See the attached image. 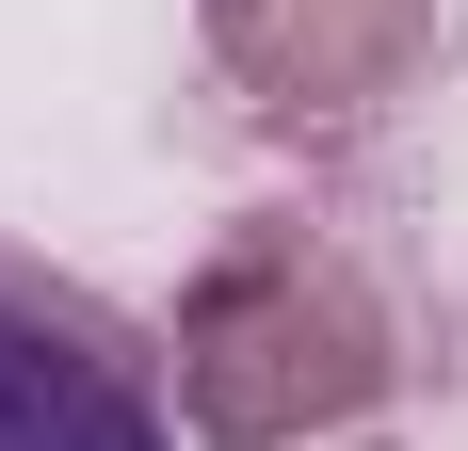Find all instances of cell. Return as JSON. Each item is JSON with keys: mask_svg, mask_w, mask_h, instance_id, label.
<instances>
[{"mask_svg": "<svg viewBox=\"0 0 468 451\" xmlns=\"http://www.w3.org/2000/svg\"><path fill=\"white\" fill-rule=\"evenodd\" d=\"M388 387H404V339L372 274L307 226H227L162 322V404L210 451H339Z\"/></svg>", "mask_w": 468, "mask_h": 451, "instance_id": "cell-1", "label": "cell"}, {"mask_svg": "<svg viewBox=\"0 0 468 451\" xmlns=\"http://www.w3.org/2000/svg\"><path fill=\"white\" fill-rule=\"evenodd\" d=\"M0 451H178L162 355L16 242H0Z\"/></svg>", "mask_w": 468, "mask_h": 451, "instance_id": "cell-2", "label": "cell"}, {"mask_svg": "<svg viewBox=\"0 0 468 451\" xmlns=\"http://www.w3.org/2000/svg\"><path fill=\"white\" fill-rule=\"evenodd\" d=\"M194 48L259 130H372L436 65V0H194Z\"/></svg>", "mask_w": 468, "mask_h": 451, "instance_id": "cell-3", "label": "cell"}]
</instances>
